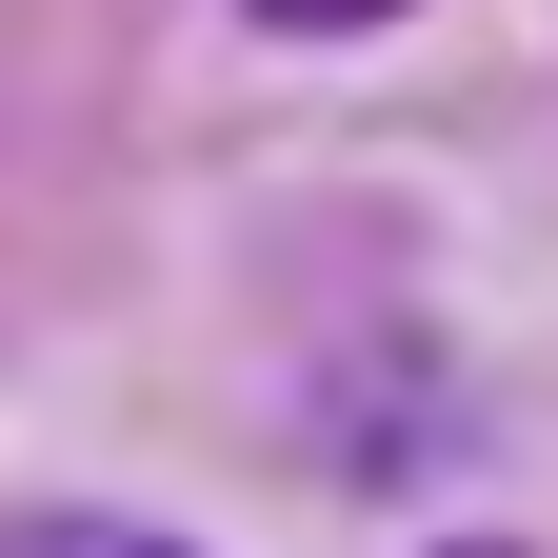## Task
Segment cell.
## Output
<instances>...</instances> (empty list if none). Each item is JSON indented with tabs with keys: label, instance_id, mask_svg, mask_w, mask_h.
Instances as JSON below:
<instances>
[{
	"label": "cell",
	"instance_id": "obj_1",
	"mask_svg": "<svg viewBox=\"0 0 558 558\" xmlns=\"http://www.w3.org/2000/svg\"><path fill=\"white\" fill-rule=\"evenodd\" d=\"M0 558H199L160 519H81V499H0Z\"/></svg>",
	"mask_w": 558,
	"mask_h": 558
},
{
	"label": "cell",
	"instance_id": "obj_3",
	"mask_svg": "<svg viewBox=\"0 0 558 558\" xmlns=\"http://www.w3.org/2000/svg\"><path fill=\"white\" fill-rule=\"evenodd\" d=\"M418 558H538V538H418Z\"/></svg>",
	"mask_w": 558,
	"mask_h": 558
},
{
	"label": "cell",
	"instance_id": "obj_2",
	"mask_svg": "<svg viewBox=\"0 0 558 558\" xmlns=\"http://www.w3.org/2000/svg\"><path fill=\"white\" fill-rule=\"evenodd\" d=\"M240 21H279V40H360V21H418V0H240Z\"/></svg>",
	"mask_w": 558,
	"mask_h": 558
}]
</instances>
